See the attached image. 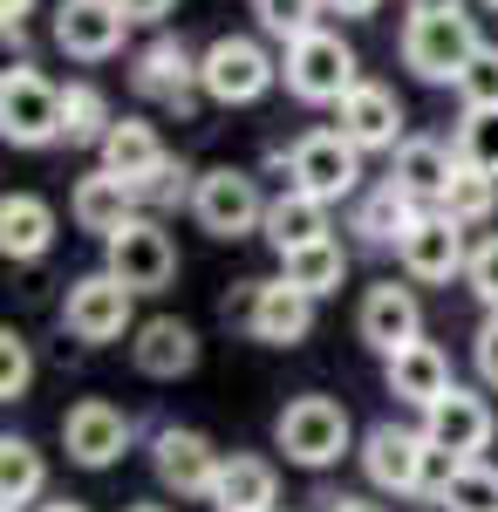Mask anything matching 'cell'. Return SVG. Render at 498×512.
Returning <instances> with one entry per match:
<instances>
[{
    "mask_svg": "<svg viewBox=\"0 0 498 512\" xmlns=\"http://www.w3.org/2000/svg\"><path fill=\"white\" fill-rule=\"evenodd\" d=\"M362 478L389 492V499H417L423 492V458H430V431H410V424H369L362 431Z\"/></svg>",
    "mask_w": 498,
    "mask_h": 512,
    "instance_id": "cell-15",
    "label": "cell"
},
{
    "mask_svg": "<svg viewBox=\"0 0 498 512\" xmlns=\"http://www.w3.org/2000/svg\"><path fill=\"white\" fill-rule=\"evenodd\" d=\"M48 492V465H41V451L28 437H0V512H28Z\"/></svg>",
    "mask_w": 498,
    "mask_h": 512,
    "instance_id": "cell-30",
    "label": "cell"
},
{
    "mask_svg": "<svg viewBox=\"0 0 498 512\" xmlns=\"http://www.w3.org/2000/svg\"><path fill=\"white\" fill-rule=\"evenodd\" d=\"M110 123H116V110H110V96H103L96 82H69V89H62V144L96 151V144L110 137Z\"/></svg>",
    "mask_w": 498,
    "mask_h": 512,
    "instance_id": "cell-31",
    "label": "cell"
},
{
    "mask_svg": "<svg viewBox=\"0 0 498 512\" xmlns=\"http://www.w3.org/2000/svg\"><path fill=\"white\" fill-rule=\"evenodd\" d=\"M280 82H287V96L307 103V110H335L348 89L362 82V55L335 28H307L301 41L280 48Z\"/></svg>",
    "mask_w": 498,
    "mask_h": 512,
    "instance_id": "cell-3",
    "label": "cell"
},
{
    "mask_svg": "<svg viewBox=\"0 0 498 512\" xmlns=\"http://www.w3.org/2000/svg\"><path fill=\"white\" fill-rule=\"evenodd\" d=\"M130 28L137 21L123 14V0H55V48L69 62H110V55H123Z\"/></svg>",
    "mask_w": 498,
    "mask_h": 512,
    "instance_id": "cell-16",
    "label": "cell"
},
{
    "mask_svg": "<svg viewBox=\"0 0 498 512\" xmlns=\"http://www.w3.org/2000/svg\"><path fill=\"white\" fill-rule=\"evenodd\" d=\"M130 444H137V424L116 410L110 396H82V403L62 410V451H69V465H82V472H110Z\"/></svg>",
    "mask_w": 498,
    "mask_h": 512,
    "instance_id": "cell-14",
    "label": "cell"
},
{
    "mask_svg": "<svg viewBox=\"0 0 498 512\" xmlns=\"http://www.w3.org/2000/svg\"><path fill=\"white\" fill-rule=\"evenodd\" d=\"M137 287H123L110 267H96V274L69 280V294H62V335L82 342V349H110V342H130L137 335Z\"/></svg>",
    "mask_w": 498,
    "mask_h": 512,
    "instance_id": "cell-4",
    "label": "cell"
},
{
    "mask_svg": "<svg viewBox=\"0 0 498 512\" xmlns=\"http://www.w3.org/2000/svg\"><path fill=\"white\" fill-rule=\"evenodd\" d=\"M280 82V55L267 48V35H219L205 41V103L219 110H246Z\"/></svg>",
    "mask_w": 498,
    "mask_h": 512,
    "instance_id": "cell-7",
    "label": "cell"
},
{
    "mask_svg": "<svg viewBox=\"0 0 498 512\" xmlns=\"http://www.w3.org/2000/svg\"><path fill=\"white\" fill-rule=\"evenodd\" d=\"M55 233H62V219H55V205L41 192H7L0 198V253L14 260V267H35L55 253Z\"/></svg>",
    "mask_w": 498,
    "mask_h": 512,
    "instance_id": "cell-23",
    "label": "cell"
},
{
    "mask_svg": "<svg viewBox=\"0 0 498 512\" xmlns=\"http://www.w3.org/2000/svg\"><path fill=\"white\" fill-rule=\"evenodd\" d=\"M423 431L437 437L444 451H458V458H485L492 451V437H498V417H492V403L478 390H451V396H437L430 410H423Z\"/></svg>",
    "mask_w": 498,
    "mask_h": 512,
    "instance_id": "cell-20",
    "label": "cell"
},
{
    "mask_svg": "<svg viewBox=\"0 0 498 512\" xmlns=\"http://www.w3.org/2000/svg\"><path fill=\"white\" fill-rule=\"evenodd\" d=\"M451 89H458L464 110H498V48H492V41H485V48H478V55L458 69V82H451Z\"/></svg>",
    "mask_w": 498,
    "mask_h": 512,
    "instance_id": "cell-38",
    "label": "cell"
},
{
    "mask_svg": "<svg viewBox=\"0 0 498 512\" xmlns=\"http://www.w3.org/2000/svg\"><path fill=\"white\" fill-rule=\"evenodd\" d=\"M328 14H342V21H369V14H383V0H328Z\"/></svg>",
    "mask_w": 498,
    "mask_h": 512,
    "instance_id": "cell-44",
    "label": "cell"
},
{
    "mask_svg": "<svg viewBox=\"0 0 498 512\" xmlns=\"http://www.w3.org/2000/svg\"><path fill=\"white\" fill-rule=\"evenodd\" d=\"M130 362H137V376H151V383H178V376H192L198 369V328L178 315H151L137 321V335H130Z\"/></svg>",
    "mask_w": 498,
    "mask_h": 512,
    "instance_id": "cell-21",
    "label": "cell"
},
{
    "mask_svg": "<svg viewBox=\"0 0 498 512\" xmlns=\"http://www.w3.org/2000/svg\"><path fill=\"white\" fill-rule=\"evenodd\" d=\"M328 198L301 192V185H287L280 198H267V226H260V239H267L273 253H294V246H307V239H328L335 226H328Z\"/></svg>",
    "mask_w": 498,
    "mask_h": 512,
    "instance_id": "cell-27",
    "label": "cell"
},
{
    "mask_svg": "<svg viewBox=\"0 0 498 512\" xmlns=\"http://www.w3.org/2000/svg\"><path fill=\"white\" fill-rule=\"evenodd\" d=\"M321 512H389V506H376L369 492H335V499H321Z\"/></svg>",
    "mask_w": 498,
    "mask_h": 512,
    "instance_id": "cell-43",
    "label": "cell"
},
{
    "mask_svg": "<svg viewBox=\"0 0 498 512\" xmlns=\"http://www.w3.org/2000/svg\"><path fill=\"white\" fill-rule=\"evenodd\" d=\"M103 267H110L123 287H137V294H164V287L178 280V239L164 233L157 212H137L130 226H116V233L103 239Z\"/></svg>",
    "mask_w": 498,
    "mask_h": 512,
    "instance_id": "cell-12",
    "label": "cell"
},
{
    "mask_svg": "<svg viewBox=\"0 0 498 512\" xmlns=\"http://www.w3.org/2000/svg\"><path fill=\"white\" fill-rule=\"evenodd\" d=\"M464 171V158H458V144H444V137H403L396 151H389V178L403 185V192H417L423 205H437V198L451 192V178Z\"/></svg>",
    "mask_w": 498,
    "mask_h": 512,
    "instance_id": "cell-24",
    "label": "cell"
},
{
    "mask_svg": "<svg viewBox=\"0 0 498 512\" xmlns=\"http://www.w3.org/2000/svg\"><path fill=\"white\" fill-rule=\"evenodd\" d=\"M471 362H478V383L498 390V308H485L478 335H471Z\"/></svg>",
    "mask_w": 498,
    "mask_h": 512,
    "instance_id": "cell-40",
    "label": "cell"
},
{
    "mask_svg": "<svg viewBox=\"0 0 498 512\" xmlns=\"http://www.w3.org/2000/svg\"><path fill=\"white\" fill-rule=\"evenodd\" d=\"M280 274L294 280V287H307L314 301H328V294H342V280H348V246L335 233L307 239V246H294V253H280Z\"/></svg>",
    "mask_w": 498,
    "mask_h": 512,
    "instance_id": "cell-29",
    "label": "cell"
},
{
    "mask_svg": "<svg viewBox=\"0 0 498 512\" xmlns=\"http://www.w3.org/2000/svg\"><path fill=\"white\" fill-rule=\"evenodd\" d=\"M478 7H485V14H498V0H478Z\"/></svg>",
    "mask_w": 498,
    "mask_h": 512,
    "instance_id": "cell-47",
    "label": "cell"
},
{
    "mask_svg": "<svg viewBox=\"0 0 498 512\" xmlns=\"http://www.w3.org/2000/svg\"><path fill=\"white\" fill-rule=\"evenodd\" d=\"M451 144H458V158L471 164V171H492L498 178V110H464Z\"/></svg>",
    "mask_w": 498,
    "mask_h": 512,
    "instance_id": "cell-37",
    "label": "cell"
},
{
    "mask_svg": "<svg viewBox=\"0 0 498 512\" xmlns=\"http://www.w3.org/2000/svg\"><path fill=\"white\" fill-rule=\"evenodd\" d=\"M273 444L287 451V465L328 472V465H342V451H355V424H348V410L335 396H294L273 417Z\"/></svg>",
    "mask_w": 498,
    "mask_h": 512,
    "instance_id": "cell-6",
    "label": "cell"
},
{
    "mask_svg": "<svg viewBox=\"0 0 498 512\" xmlns=\"http://www.w3.org/2000/svg\"><path fill=\"white\" fill-rule=\"evenodd\" d=\"M0 137L21 151L62 144V89L41 76L35 62H7L0 69Z\"/></svg>",
    "mask_w": 498,
    "mask_h": 512,
    "instance_id": "cell-9",
    "label": "cell"
},
{
    "mask_svg": "<svg viewBox=\"0 0 498 512\" xmlns=\"http://www.w3.org/2000/svg\"><path fill=\"white\" fill-rule=\"evenodd\" d=\"M403 7H451V0H403Z\"/></svg>",
    "mask_w": 498,
    "mask_h": 512,
    "instance_id": "cell-46",
    "label": "cell"
},
{
    "mask_svg": "<svg viewBox=\"0 0 498 512\" xmlns=\"http://www.w3.org/2000/svg\"><path fill=\"white\" fill-rule=\"evenodd\" d=\"M478 48H485V35H478V14L464 0H451V7H410L403 14V35H396L403 69L417 82H430V89H451L458 69Z\"/></svg>",
    "mask_w": 498,
    "mask_h": 512,
    "instance_id": "cell-1",
    "label": "cell"
},
{
    "mask_svg": "<svg viewBox=\"0 0 498 512\" xmlns=\"http://www.w3.org/2000/svg\"><path fill=\"white\" fill-rule=\"evenodd\" d=\"M471 226L464 219H451L444 205H423L417 226L396 239V267H403V280H417V287H451V280H464V267H471Z\"/></svg>",
    "mask_w": 498,
    "mask_h": 512,
    "instance_id": "cell-10",
    "label": "cell"
},
{
    "mask_svg": "<svg viewBox=\"0 0 498 512\" xmlns=\"http://www.w3.org/2000/svg\"><path fill=\"white\" fill-rule=\"evenodd\" d=\"M464 287L478 294V308H498V233H485L471 246V267H464Z\"/></svg>",
    "mask_w": 498,
    "mask_h": 512,
    "instance_id": "cell-39",
    "label": "cell"
},
{
    "mask_svg": "<svg viewBox=\"0 0 498 512\" xmlns=\"http://www.w3.org/2000/svg\"><path fill=\"white\" fill-rule=\"evenodd\" d=\"M219 465H226V451L205 431H192V424H164V431L151 437V472L171 499H212Z\"/></svg>",
    "mask_w": 498,
    "mask_h": 512,
    "instance_id": "cell-13",
    "label": "cell"
},
{
    "mask_svg": "<svg viewBox=\"0 0 498 512\" xmlns=\"http://www.w3.org/2000/svg\"><path fill=\"white\" fill-rule=\"evenodd\" d=\"M362 144H348L342 123H328V130H307L287 144V185H301V192L328 198V205H355L362 192Z\"/></svg>",
    "mask_w": 498,
    "mask_h": 512,
    "instance_id": "cell-8",
    "label": "cell"
},
{
    "mask_svg": "<svg viewBox=\"0 0 498 512\" xmlns=\"http://www.w3.org/2000/svg\"><path fill=\"white\" fill-rule=\"evenodd\" d=\"M130 89L144 103H157V110H171V117H198V103H205V48H185L178 35L144 41L130 55Z\"/></svg>",
    "mask_w": 498,
    "mask_h": 512,
    "instance_id": "cell-5",
    "label": "cell"
},
{
    "mask_svg": "<svg viewBox=\"0 0 498 512\" xmlns=\"http://www.w3.org/2000/svg\"><path fill=\"white\" fill-rule=\"evenodd\" d=\"M28 14H35V0H0V35H7V41H21Z\"/></svg>",
    "mask_w": 498,
    "mask_h": 512,
    "instance_id": "cell-42",
    "label": "cell"
},
{
    "mask_svg": "<svg viewBox=\"0 0 498 512\" xmlns=\"http://www.w3.org/2000/svg\"><path fill=\"white\" fill-rule=\"evenodd\" d=\"M130 512H164V506H130Z\"/></svg>",
    "mask_w": 498,
    "mask_h": 512,
    "instance_id": "cell-48",
    "label": "cell"
},
{
    "mask_svg": "<svg viewBox=\"0 0 498 512\" xmlns=\"http://www.w3.org/2000/svg\"><path fill=\"white\" fill-rule=\"evenodd\" d=\"M212 512H280V472L273 458H253V451H226L219 465V485H212Z\"/></svg>",
    "mask_w": 498,
    "mask_h": 512,
    "instance_id": "cell-26",
    "label": "cell"
},
{
    "mask_svg": "<svg viewBox=\"0 0 498 512\" xmlns=\"http://www.w3.org/2000/svg\"><path fill=\"white\" fill-rule=\"evenodd\" d=\"M137 212H144V198H137V185H130L123 171H110V164L82 171L76 185H69V219H76V233L110 239L116 226H130Z\"/></svg>",
    "mask_w": 498,
    "mask_h": 512,
    "instance_id": "cell-19",
    "label": "cell"
},
{
    "mask_svg": "<svg viewBox=\"0 0 498 512\" xmlns=\"http://www.w3.org/2000/svg\"><path fill=\"white\" fill-rule=\"evenodd\" d=\"M437 205H444L451 219H464V226H492V219H498V178L464 164L458 178H451V192L437 198Z\"/></svg>",
    "mask_w": 498,
    "mask_h": 512,
    "instance_id": "cell-32",
    "label": "cell"
},
{
    "mask_svg": "<svg viewBox=\"0 0 498 512\" xmlns=\"http://www.w3.org/2000/svg\"><path fill=\"white\" fill-rule=\"evenodd\" d=\"M321 14H328V0H253V21H260V35L267 41H301L307 28H321Z\"/></svg>",
    "mask_w": 498,
    "mask_h": 512,
    "instance_id": "cell-33",
    "label": "cell"
},
{
    "mask_svg": "<svg viewBox=\"0 0 498 512\" xmlns=\"http://www.w3.org/2000/svg\"><path fill=\"white\" fill-rule=\"evenodd\" d=\"M335 123H342V137L348 144H362V151H369V158H376V151H396V144H403V137H410V130H403V103H396V89H383V82H355V89H348L342 103H335Z\"/></svg>",
    "mask_w": 498,
    "mask_h": 512,
    "instance_id": "cell-18",
    "label": "cell"
},
{
    "mask_svg": "<svg viewBox=\"0 0 498 512\" xmlns=\"http://www.w3.org/2000/svg\"><path fill=\"white\" fill-rule=\"evenodd\" d=\"M192 192H198V171L185 158H164L151 171V178H137V198H144V212H171V205H192Z\"/></svg>",
    "mask_w": 498,
    "mask_h": 512,
    "instance_id": "cell-35",
    "label": "cell"
},
{
    "mask_svg": "<svg viewBox=\"0 0 498 512\" xmlns=\"http://www.w3.org/2000/svg\"><path fill=\"white\" fill-rule=\"evenodd\" d=\"M192 219H198V233H212V239H253L267 226V192H260L253 171L212 164V171H198Z\"/></svg>",
    "mask_w": 498,
    "mask_h": 512,
    "instance_id": "cell-11",
    "label": "cell"
},
{
    "mask_svg": "<svg viewBox=\"0 0 498 512\" xmlns=\"http://www.w3.org/2000/svg\"><path fill=\"white\" fill-rule=\"evenodd\" d=\"M28 390H35V349H28V335L7 321V328H0V403H21Z\"/></svg>",
    "mask_w": 498,
    "mask_h": 512,
    "instance_id": "cell-36",
    "label": "cell"
},
{
    "mask_svg": "<svg viewBox=\"0 0 498 512\" xmlns=\"http://www.w3.org/2000/svg\"><path fill=\"white\" fill-rule=\"evenodd\" d=\"M123 14H130L137 28H157V21H171V14H178V0H123Z\"/></svg>",
    "mask_w": 498,
    "mask_h": 512,
    "instance_id": "cell-41",
    "label": "cell"
},
{
    "mask_svg": "<svg viewBox=\"0 0 498 512\" xmlns=\"http://www.w3.org/2000/svg\"><path fill=\"white\" fill-rule=\"evenodd\" d=\"M423 198L403 192L396 178H383V185H362L355 192V205H348V233L362 239V246H396V239L417 226Z\"/></svg>",
    "mask_w": 498,
    "mask_h": 512,
    "instance_id": "cell-25",
    "label": "cell"
},
{
    "mask_svg": "<svg viewBox=\"0 0 498 512\" xmlns=\"http://www.w3.org/2000/svg\"><path fill=\"white\" fill-rule=\"evenodd\" d=\"M314 294L294 287V280H239L226 301H219V315L239 328V335H253L260 349H301L307 335H314Z\"/></svg>",
    "mask_w": 498,
    "mask_h": 512,
    "instance_id": "cell-2",
    "label": "cell"
},
{
    "mask_svg": "<svg viewBox=\"0 0 498 512\" xmlns=\"http://www.w3.org/2000/svg\"><path fill=\"white\" fill-rule=\"evenodd\" d=\"M164 158H171V151H164L157 123H144V117H116V123H110V137L96 144V164L123 171L130 185H137V178H151V171H157Z\"/></svg>",
    "mask_w": 498,
    "mask_h": 512,
    "instance_id": "cell-28",
    "label": "cell"
},
{
    "mask_svg": "<svg viewBox=\"0 0 498 512\" xmlns=\"http://www.w3.org/2000/svg\"><path fill=\"white\" fill-rule=\"evenodd\" d=\"M355 335H362V349H376V355H396L403 342H417V335H423L417 287H403V280H376V287L362 294V308H355Z\"/></svg>",
    "mask_w": 498,
    "mask_h": 512,
    "instance_id": "cell-17",
    "label": "cell"
},
{
    "mask_svg": "<svg viewBox=\"0 0 498 512\" xmlns=\"http://www.w3.org/2000/svg\"><path fill=\"white\" fill-rule=\"evenodd\" d=\"M35 512H89L82 499H48V506H35Z\"/></svg>",
    "mask_w": 498,
    "mask_h": 512,
    "instance_id": "cell-45",
    "label": "cell"
},
{
    "mask_svg": "<svg viewBox=\"0 0 498 512\" xmlns=\"http://www.w3.org/2000/svg\"><path fill=\"white\" fill-rule=\"evenodd\" d=\"M437 512H498V465L464 458L458 478H451V492L437 499Z\"/></svg>",
    "mask_w": 498,
    "mask_h": 512,
    "instance_id": "cell-34",
    "label": "cell"
},
{
    "mask_svg": "<svg viewBox=\"0 0 498 512\" xmlns=\"http://www.w3.org/2000/svg\"><path fill=\"white\" fill-rule=\"evenodd\" d=\"M383 383L396 403H410V410H430L437 396L458 390V376H451V355L437 349V342H403L396 355H383Z\"/></svg>",
    "mask_w": 498,
    "mask_h": 512,
    "instance_id": "cell-22",
    "label": "cell"
}]
</instances>
